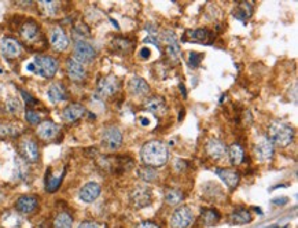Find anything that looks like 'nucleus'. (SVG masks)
<instances>
[{"label":"nucleus","mask_w":298,"mask_h":228,"mask_svg":"<svg viewBox=\"0 0 298 228\" xmlns=\"http://www.w3.org/2000/svg\"><path fill=\"white\" fill-rule=\"evenodd\" d=\"M140 158L145 162L146 166L150 168H158L167 164L169 158V151L168 147L159 140H150L147 143L143 144L140 150Z\"/></svg>","instance_id":"nucleus-1"},{"label":"nucleus","mask_w":298,"mask_h":228,"mask_svg":"<svg viewBox=\"0 0 298 228\" xmlns=\"http://www.w3.org/2000/svg\"><path fill=\"white\" fill-rule=\"evenodd\" d=\"M58 59L45 54L36 55L33 58V62L28 65V70H31V72L43 77V79H52L58 72Z\"/></svg>","instance_id":"nucleus-2"},{"label":"nucleus","mask_w":298,"mask_h":228,"mask_svg":"<svg viewBox=\"0 0 298 228\" xmlns=\"http://www.w3.org/2000/svg\"><path fill=\"white\" fill-rule=\"evenodd\" d=\"M269 140L274 144H278L280 147H286L289 146L294 139V130L291 125L282 122V121H275L269 125Z\"/></svg>","instance_id":"nucleus-3"},{"label":"nucleus","mask_w":298,"mask_h":228,"mask_svg":"<svg viewBox=\"0 0 298 228\" xmlns=\"http://www.w3.org/2000/svg\"><path fill=\"white\" fill-rule=\"evenodd\" d=\"M100 143L109 151H114L121 147L122 144V132L121 130L116 125L106 126L102 132V139Z\"/></svg>","instance_id":"nucleus-4"},{"label":"nucleus","mask_w":298,"mask_h":228,"mask_svg":"<svg viewBox=\"0 0 298 228\" xmlns=\"http://www.w3.org/2000/svg\"><path fill=\"white\" fill-rule=\"evenodd\" d=\"M19 154L26 162H37L40 158V148L39 144L31 136H25L19 140L18 144Z\"/></svg>","instance_id":"nucleus-5"},{"label":"nucleus","mask_w":298,"mask_h":228,"mask_svg":"<svg viewBox=\"0 0 298 228\" xmlns=\"http://www.w3.org/2000/svg\"><path fill=\"white\" fill-rule=\"evenodd\" d=\"M73 58L80 63H91L96 58V49L86 40H77L73 45Z\"/></svg>","instance_id":"nucleus-6"},{"label":"nucleus","mask_w":298,"mask_h":228,"mask_svg":"<svg viewBox=\"0 0 298 228\" xmlns=\"http://www.w3.org/2000/svg\"><path fill=\"white\" fill-rule=\"evenodd\" d=\"M48 40H50L51 48L55 49L57 53H64L70 45L68 35L61 25H55L51 28L48 32Z\"/></svg>","instance_id":"nucleus-7"},{"label":"nucleus","mask_w":298,"mask_h":228,"mask_svg":"<svg viewBox=\"0 0 298 228\" xmlns=\"http://www.w3.org/2000/svg\"><path fill=\"white\" fill-rule=\"evenodd\" d=\"M194 221V213L190 206L177 208L171 216V228H188Z\"/></svg>","instance_id":"nucleus-8"},{"label":"nucleus","mask_w":298,"mask_h":228,"mask_svg":"<svg viewBox=\"0 0 298 228\" xmlns=\"http://www.w3.org/2000/svg\"><path fill=\"white\" fill-rule=\"evenodd\" d=\"M275 153V147L269 139L266 136H261L257 139V142L254 143V156L260 162L271 161L272 157Z\"/></svg>","instance_id":"nucleus-9"},{"label":"nucleus","mask_w":298,"mask_h":228,"mask_svg":"<svg viewBox=\"0 0 298 228\" xmlns=\"http://www.w3.org/2000/svg\"><path fill=\"white\" fill-rule=\"evenodd\" d=\"M121 88L120 79L116 76H103L100 77L96 84V91L100 96H113Z\"/></svg>","instance_id":"nucleus-10"},{"label":"nucleus","mask_w":298,"mask_h":228,"mask_svg":"<svg viewBox=\"0 0 298 228\" xmlns=\"http://www.w3.org/2000/svg\"><path fill=\"white\" fill-rule=\"evenodd\" d=\"M65 70H66V74L72 81L74 83H83V81L87 79V69L86 66L80 63L78 61L73 58V57H69L65 62Z\"/></svg>","instance_id":"nucleus-11"},{"label":"nucleus","mask_w":298,"mask_h":228,"mask_svg":"<svg viewBox=\"0 0 298 228\" xmlns=\"http://www.w3.org/2000/svg\"><path fill=\"white\" fill-rule=\"evenodd\" d=\"M19 36L26 44H35L41 39V31L37 22L35 21H26L19 28Z\"/></svg>","instance_id":"nucleus-12"},{"label":"nucleus","mask_w":298,"mask_h":228,"mask_svg":"<svg viewBox=\"0 0 298 228\" xmlns=\"http://www.w3.org/2000/svg\"><path fill=\"white\" fill-rule=\"evenodd\" d=\"M39 209V198L35 195H21L15 202V212L19 215H33Z\"/></svg>","instance_id":"nucleus-13"},{"label":"nucleus","mask_w":298,"mask_h":228,"mask_svg":"<svg viewBox=\"0 0 298 228\" xmlns=\"http://www.w3.org/2000/svg\"><path fill=\"white\" fill-rule=\"evenodd\" d=\"M0 53L9 59H15L22 54V44L14 37H5L0 41Z\"/></svg>","instance_id":"nucleus-14"},{"label":"nucleus","mask_w":298,"mask_h":228,"mask_svg":"<svg viewBox=\"0 0 298 228\" xmlns=\"http://www.w3.org/2000/svg\"><path fill=\"white\" fill-rule=\"evenodd\" d=\"M131 201L138 209L149 206L151 201H153L151 190L149 187H146V186H136L131 192Z\"/></svg>","instance_id":"nucleus-15"},{"label":"nucleus","mask_w":298,"mask_h":228,"mask_svg":"<svg viewBox=\"0 0 298 228\" xmlns=\"http://www.w3.org/2000/svg\"><path fill=\"white\" fill-rule=\"evenodd\" d=\"M59 134V126L55 124L54 121L45 120L41 121L40 124L37 125L36 128V135L41 140L44 142H50V140H54Z\"/></svg>","instance_id":"nucleus-16"},{"label":"nucleus","mask_w":298,"mask_h":228,"mask_svg":"<svg viewBox=\"0 0 298 228\" xmlns=\"http://www.w3.org/2000/svg\"><path fill=\"white\" fill-rule=\"evenodd\" d=\"M162 39L165 41V45H167V55L171 59H177L180 58L181 49L180 45H179V41H177L176 35L173 33V31H165L162 35Z\"/></svg>","instance_id":"nucleus-17"},{"label":"nucleus","mask_w":298,"mask_h":228,"mask_svg":"<svg viewBox=\"0 0 298 228\" xmlns=\"http://www.w3.org/2000/svg\"><path fill=\"white\" fill-rule=\"evenodd\" d=\"M86 114V108L82 103H70L62 112V120L68 124H73Z\"/></svg>","instance_id":"nucleus-18"},{"label":"nucleus","mask_w":298,"mask_h":228,"mask_svg":"<svg viewBox=\"0 0 298 228\" xmlns=\"http://www.w3.org/2000/svg\"><path fill=\"white\" fill-rule=\"evenodd\" d=\"M205 151L213 160H222L227 154V146L220 139H210L206 142Z\"/></svg>","instance_id":"nucleus-19"},{"label":"nucleus","mask_w":298,"mask_h":228,"mask_svg":"<svg viewBox=\"0 0 298 228\" xmlns=\"http://www.w3.org/2000/svg\"><path fill=\"white\" fill-rule=\"evenodd\" d=\"M100 191H102V188H100L99 184L95 183V182H90V183L83 186L80 192H78V197H80L83 202L91 204V202L98 199V197L100 195Z\"/></svg>","instance_id":"nucleus-20"},{"label":"nucleus","mask_w":298,"mask_h":228,"mask_svg":"<svg viewBox=\"0 0 298 228\" xmlns=\"http://www.w3.org/2000/svg\"><path fill=\"white\" fill-rule=\"evenodd\" d=\"M214 172H216L217 176L226 183V186L230 188V190H235L236 186L239 184L240 173L239 172H236V170L226 169V168H224V169H220V168H219V169H216Z\"/></svg>","instance_id":"nucleus-21"},{"label":"nucleus","mask_w":298,"mask_h":228,"mask_svg":"<svg viewBox=\"0 0 298 228\" xmlns=\"http://www.w3.org/2000/svg\"><path fill=\"white\" fill-rule=\"evenodd\" d=\"M47 96L50 99V102L52 103H61L68 99V91L62 83H52L47 90Z\"/></svg>","instance_id":"nucleus-22"},{"label":"nucleus","mask_w":298,"mask_h":228,"mask_svg":"<svg viewBox=\"0 0 298 228\" xmlns=\"http://www.w3.org/2000/svg\"><path fill=\"white\" fill-rule=\"evenodd\" d=\"M128 87H129V92L136 98H143L150 94V85L142 77H133L129 81Z\"/></svg>","instance_id":"nucleus-23"},{"label":"nucleus","mask_w":298,"mask_h":228,"mask_svg":"<svg viewBox=\"0 0 298 228\" xmlns=\"http://www.w3.org/2000/svg\"><path fill=\"white\" fill-rule=\"evenodd\" d=\"M145 109L147 112L157 114V116H162L167 113V105L165 100L159 96H151L145 100Z\"/></svg>","instance_id":"nucleus-24"},{"label":"nucleus","mask_w":298,"mask_h":228,"mask_svg":"<svg viewBox=\"0 0 298 228\" xmlns=\"http://www.w3.org/2000/svg\"><path fill=\"white\" fill-rule=\"evenodd\" d=\"M64 176L65 169L59 174H54V172L51 169L48 170V172H47V176H45V190L48 192L57 191L59 188V186H61V183H62V180H64Z\"/></svg>","instance_id":"nucleus-25"},{"label":"nucleus","mask_w":298,"mask_h":228,"mask_svg":"<svg viewBox=\"0 0 298 228\" xmlns=\"http://www.w3.org/2000/svg\"><path fill=\"white\" fill-rule=\"evenodd\" d=\"M21 131H22V128L18 125V122H13V121L0 122V136L14 138V136H18Z\"/></svg>","instance_id":"nucleus-26"},{"label":"nucleus","mask_w":298,"mask_h":228,"mask_svg":"<svg viewBox=\"0 0 298 228\" xmlns=\"http://www.w3.org/2000/svg\"><path fill=\"white\" fill-rule=\"evenodd\" d=\"M227 154L232 165H239L245 160V151L239 143L231 144L230 148H227Z\"/></svg>","instance_id":"nucleus-27"},{"label":"nucleus","mask_w":298,"mask_h":228,"mask_svg":"<svg viewBox=\"0 0 298 228\" xmlns=\"http://www.w3.org/2000/svg\"><path fill=\"white\" fill-rule=\"evenodd\" d=\"M253 14V5L249 3V2H240L236 6V9L234 10V15L240 21H248Z\"/></svg>","instance_id":"nucleus-28"},{"label":"nucleus","mask_w":298,"mask_h":228,"mask_svg":"<svg viewBox=\"0 0 298 228\" xmlns=\"http://www.w3.org/2000/svg\"><path fill=\"white\" fill-rule=\"evenodd\" d=\"M252 220H253V216L248 209H238L231 215V221L236 225H245V224L252 223Z\"/></svg>","instance_id":"nucleus-29"},{"label":"nucleus","mask_w":298,"mask_h":228,"mask_svg":"<svg viewBox=\"0 0 298 228\" xmlns=\"http://www.w3.org/2000/svg\"><path fill=\"white\" fill-rule=\"evenodd\" d=\"M52 228H73V217L69 212H59L52 221Z\"/></svg>","instance_id":"nucleus-30"},{"label":"nucleus","mask_w":298,"mask_h":228,"mask_svg":"<svg viewBox=\"0 0 298 228\" xmlns=\"http://www.w3.org/2000/svg\"><path fill=\"white\" fill-rule=\"evenodd\" d=\"M220 217L222 216L216 209H202V212H201V221L206 227L214 225L220 220Z\"/></svg>","instance_id":"nucleus-31"},{"label":"nucleus","mask_w":298,"mask_h":228,"mask_svg":"<svg viewBox=\"0 0 298 228\" xmlns=\"http://www.w3.org/2000/svg\"><path fill=\"white\" fill-rule=\"evenodd\" d=\"M183 199H184V192L179 190V188H172L165 195V202L171 206L179 205Z\"/></svg>","instance_id":"nucleus-32"},{"label":"nucleus","mask_w":298,"mask_h":228,"mask_svg":"<svg viewBox=\"0 0 298 228\" xmlns=\"http://www.w3.org/2000/svg\"><path fill=\"white\" fill-rule=\"evenodd\" d=\"M188 39L193 41H198V43H209V39H210V32L208 29H203V28H199V29H195V31H191L188 35Z\"/></svg>","instance_id":"nucleus-33"},{"label":"nucleus","mask_w":298,"mask_h":228,"mask_svg":"<svg viewBox=\"0 0 298 228\" xmlns=\"http://www.w3.org/2000/svg\"><path fill=\"white\" fill-rule=\"evenodd\" d=\"M138 174H139L140 179H143L145 182H154V180L158 178V173L154 168H150V166H143V168H139L138 169Z\"/></svg>","instance_id":"nucleus-34"},{"label":"nucleus","mask_w":298,"mask_h":228,"mask_svg":"<svg viewBox=\"0 0 298 228\" xmlns=\"http://www.w3.org/2000/svg\"><path fill=\"white\" fill-rule=\"evenodd\" d=\"M114 49L117 53H121V54H128L129 51L132 49V43L128 39H122V37H118L116 39L113 43Z\"/></svg>","instance_id":"nucleus-35"},{"label":"nucleus","mask_w":298,"mask_h":228,"mask_svg":"<svg viewBox=\"0 0 298 228\" xmlns=\"http://www.w3.org/2000/svg\"><path fill=\"white\" fill-rule=\"evenodd\" d=\"M39 7L44 11V14L52 17V15H57V14H58L59 3H57V2H47V0H43V2L39 3Z\"/></svg>","instance_id":"nucleus-36"},{"label":"nucleus","mask_w":298,"mask_h":228,"mask_svg":"<svg viewBox=\"0 0 298 228\" xmlns=\"http://www.w3.org/2000/svg\"><path fill=\"white\" fill-rule=\"evenodd\" d=\"M25 120L29 125H39L41 122V116L40 113H37L36 110L28 108L26 112H25Z\"/></svg>","instance_id":"nucleus-37"},{"label":"nucleus","mask_w":298,"mask_h":228,"mask_svg":"<svg viewBox=\"0 0 298 228\" xmlns=\"http://www.w3.org/2000/svg\"><path fill=\"white\" fill-rule=\"evenodd\" d=\"M6 109H7V112L11 113V114H18V113L21 112V102L15 98L9 99V100L6 102Z\"/></svg>","instance_id":"nucleus-38"},{"label":"nucleus","mask_w":298,"mask_h":228,"mask_svg":"<svg viewBox=\"0 0 298 228\" xmlns=\"http://www.w3.org/2000/svg\"><path fill=\"white\" fill-rule=\"evenodd\" d=\"M21 95H22L23 100H25V103H26L28 106H35V105H37L36 98H33L32 95H31V94H28L26 91L21 90Z\"/></svg>","instance_id":"nucleus-39"},{"label":"nucleus","mask_w":298,"mask_h":228,"mask_svg":"<svg viewBox=\"0 0 298 228\" xmlns=\"http://www.w3.org/2000/svg\"><path fill=\"white\" fill-rule=\"evenodd\" d=\"M201 61H202V55L197 54V53H191L190 54V65L191 66L197 67Z\"/></svg>","instance_id":"nucleus-40"},{"label":"nucleus","mask_w":298,"mask_h":228,"mask_svg":"<svg viewBox=\"0 0 298 228\" xmlns=\"http://www.w3.org/2000/svg\"><path fill=\"white\" fill-rule=\"evenodd\" d=\"M78 228H100V227H99V224L95 223V221H90V220H87V221L80 223Z\"/></svg>","instance_id":"nucleus-41"},{"label":"nucleus","mask_w":298,"mask_h":228,"mask_svg":"<svg viewBox=\"0 0 298 228\" xmlns=\"http://www.w3.org/2000/svg\"><path fill=\"white\" fill-rule=\"evenodd\" d=\"M138 228H159L155 223H151V221H143L138 225Z\"/></svg>","instance_id":"nucleus-42"},{"label":"nucleus","mask_w":298,"mask_h":228,"mask_svg":"<svg viewBox=\"0 0 298 228\" xmlns=\"http://www.w3.org/2000/svg\"><path fill=\"white\" fill-rule=\"evenodd\" d=\"M149 55H150V49L147 48V47H143V48H142L139 51V57H142V58H143V59L147 58Z\"/></svg>","instance_id":"nucleus-43"}]
</instances>
